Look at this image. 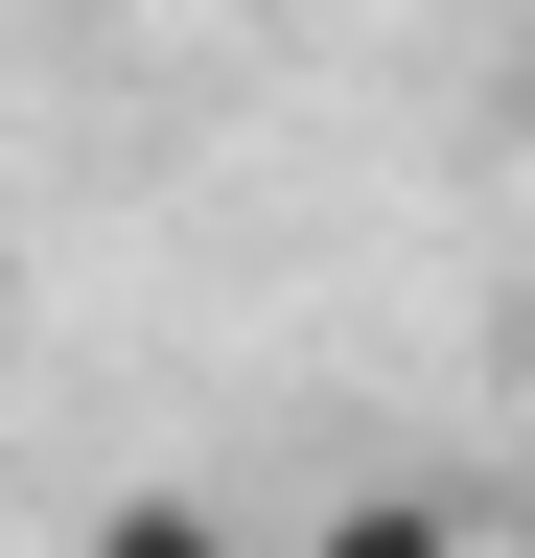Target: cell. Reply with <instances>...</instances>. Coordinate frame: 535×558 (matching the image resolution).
<instances>
[{
	"mask_svg": "<svg viewBox=\"0 0 535 558\" xmlns=\"http://www.w3.org/2000/svg\"><path fill=\"white\" fill-rule=\"evenodd\" d=\"M303 558H489V535H465V512H442V488H373V512H326Z\"/></svg>",
	"mask_w": 535,
	"mask_h": 558,
	"instance_id": "cell-1",
	"label": "cell"
},
{
	"mask_svg": "<svg viewBox=\"0 0 535 558\" xmlns=\"http://www.w3.org/2000/svg\"><path fill=\"white\" fill-rule=\"evenodd\" d=\"M94 558H233V535L186 512V488H141V512H94Z\"/></svg>",
	"mask_w": 535,
	"mask_h": 558,
	"instance_id": "cell-2",
	"label": "cell"
}]
</instances>
